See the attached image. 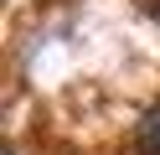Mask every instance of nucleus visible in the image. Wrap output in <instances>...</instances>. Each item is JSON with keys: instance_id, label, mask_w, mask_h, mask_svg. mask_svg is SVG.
I'll list each match as a JSON object with an SVG mask.
<instances>
[{"instance_id": "1", "label": "nucleus", "mask_w": 160, "mask_h": 155, "mask_svg": "<svg viewBox=\"0 0 160 155\" xmlns=\"http://www.w3.org/2000/svg\"><path fill=\"white\" fill-rule=\"evenodd\" d=\"M134 145H139L145 155H160V98L150 103V109H145V119L134 124Z\"/></svg>"}]
</instances>
